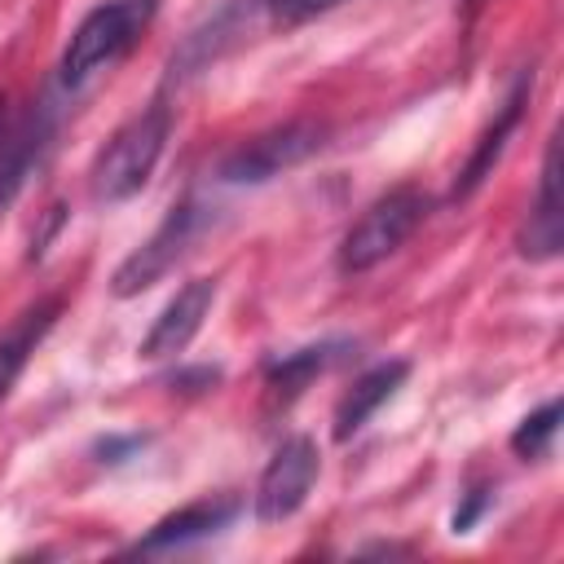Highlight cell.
I'll return each mask as SVG.
<instances>
[{
    "mask_svg": "<svg viewBox=\"0 0 564 564\" xmlns=\"http://www.w3.org/2000/svg\"><path fill=\"white\" fill-rule=\"evenodd\" d=\"M167 132H172V110H167V101H150L145 110H137V115L101 145V154H97V163H93V194H97L101 203H123V198H132V194L150 181V172H154V163H159V154H163V145H167Z\"/></svg>",
    "mask_w": 564,
    "mask_h": 564,
    "instance_id": "obj_1",
    "label": "cell"
},
{
    "mask_svg": "<svg viewBox=\"0 0 564 564\" xmlns=\"http://www.w3.org/2000/svg\"><path fill=\"white\" fill-rule=\"evenodd\" d=\"M159 0H106L97 4L70 35L66 53H62V84H84L97 70H106L110 62H119L154 22Z\"/></svg>",
    "mask_w": 564,
    "mask_h": 564,
    "instance_id": "obj_2",
    "label": "cell"
},
{
    "mask_svg": "<svg viewBox=\"0 0 564 564\" xmlns=\"http://www.w3.org/2000/svg\"><path fill=\"white\" fill-rule=\"evenodd\" d=\"M427 216V194L414 185H397L388 194H379L344 234L339 242V269L344 273H366L379 260H388Z\"/></svg>",
    "mask_w": 564,
    "mask_h": 564,
    "instance_id": "obj_3",
    "label": "cell"
},
{
    "mask_svg": "<svg viewBox=\"0 0 564 564\" xmlns=\"http://www.w3.org/2000/svg\"><path fill=\"white\" fill-rule=\"evenodd\" d=\"M322 137L326 128L317 119H291L282 128H269L251 141H242L225 163H220V176L234 181V185H260V181H273L282 176L286 167L304 163L308 154L322 150Z\"/></svg>",
    "mask_w": 564,
    "mask_h": 564,
    "instance_id": "obj_4",
    "label": "cell"
},
{
    "mask_svg": "<svg viewBox=\"0 0 564 564\" xmlns=\"http://www.w3.org/2000/svg\"><path fill=\"white\" fill-rule=\"evenodd\" d=\"M194 225H198V203H194V198L176 203V207L163 216V225L115 269L110 291H115L119 300H128V295H141L145 286H154V282L185 256V247H189V238H194Z\"/></svg>",
    "mask_w": 564,
    "mask_h": 564,
    "instance_id": "obj_5",
    "label": "cell"
},
{
    "mask_svg": "<svg viewBox=\"0 0 564 564\" xmlns=\"http://www.w3.org/2000/svg\"><path fill=\"white\" fill-rule=\"evenodd\" d=\"M317 480V445L308 436H291L273 449V458L264 463L260 471V485H256V516L264 524H278L286 516H295L308 498Z\"/></svg>",
    "mask_w": 564,
    "mask_h": 564,
    "instance_id": "obj_6",
    "label": "cell"
},
{
    "mask_svg": "<svg viewBox=\"0 0 564 564\" xmlns=\"http://www.w3.org/2000/svg\"><path fill=\"white\" fill-rule=\"evenodd\" d=\"M212 304H216V278H189V282L163 304V313L154 317V326L145 330L141 357L163 361V357L185 352L189 339L203 330V317L212 313Z\"/></svg>",
    "mask_w": 564,
    "mask_h": 564,
    "instance_id": "obj_7",
    "label": "cell"
},
{
    "mask_svg": "<svg viewBox=\"0 0 564 564\" xmlns=\"http://www.w3.org/2000/svg\"><path fill=\"white\" fill-rule=\"evenodd\" d=\"M564 242V198H560V132H551L546 141V159H542V185H538V203L533 216L520 234V251L533 260H551L560 256Z\"/></svg>",
    "mask_w": 564,
    "mask_h": 564,
    "instance_id": "obj_8",
    "label": "cell"
},
{
    "mask_svg": "<svg viewBox=\"0 0 564 564\" xmlns=\"http://www.w3.org/2000/svg\"><path fill=\"white\" fill-rule=\"evenodd\" d=\"M405 375H410V361H379V366H370L361 379H352V388L339 397V405H335V441H348V436H357L366 423H370V414L405 383Z\"/></svg>",
    "mask_w": 564,
    "mask_h": 564,
    "instance_id": "obj_9",
    "label": "cell"
},
{
    "mask_svg": "<svg viewBox=\"0 0 564 564\" xmlns=\"http://www.w3.org/2000/svg\"><path fill=\"white\" fill-rule=\"evenodd\" d=\"M529 88H533V75H529V79H520V84L507 93V101L498 106L494 123L480 132V141H476V150H471V159L463 163V172H458V181H454V198H467V194H471V189L494 172V163H498V154H502L507 137L516 132V123H520V115H524Z\"/></svg>",
    "mask_w": 564,
    "mask_h": 564,
    "instance_id": "obj_10",
    "label": "cell"
},
{
    "mask_svg": "<svg viewBox=\"0 0 564 564\" xmlns=\"http://www.w3.org/2000/svg\"><path fill=\"white\" fill-rule=\"evenodd\" d=\"M229 516H234V502H189V507L163 516V520L137 542V551H163V546L198 542V538L216 533L220 524H229Z\"/></svg>",
    "mask_w": 564,
    "mask_h": 564,
    "instance_id": "obj_11",
    "label": "cell"
},
{
    "mask_svg": "<svg viewBox=\"0 0 564 564\" xmlns=\"http://www.w3.org/2000/svg\"><path fill=\"white\" fill-rule=\"evenodd\" d=\"M53 317H57V300H44V304L26 308V313L0 335V401L9 397V388H13V379L22 375L26 357H31V352L40 348V339L48 335Z\"/></svg>",
    "mask_w": 564,
    "mask_h": 564,
    "instance_id": "obj_12",
    "label": "cell"
},
{
    "mask_svg": "<svg viewBox=\"0 0 564 564\" xmlns=\"http://www.w3.org/2000/svg\"><path fill=\"white\" fill-rule=\"evenodd\" d=\"M339 344H317V348H300V352H286V357H278V361H269V388L273 392H300L313 375H322L339 352H335Z\"/></svg>",
    "mask_w": 564,
    "mask_h": 564,
    "instance_id": "obj_13",
    "label": "cell"
},
{
    "mask_svg": "<svg viewBox=\"0 0 564 564\" xmlns=\"http://www.w3.org/2000/svg\"><path fill=\"white\" fill-rule=\"evenodd\" d=\"M555 432H560V397H551L546 405H538V410L511 432V449H516L520 458H542V454L551 449Z\"/></svg>",
    "mask_w": 564,
    "mask_h": 564,
    "instance_id": "obj_14",
    "label": "cell"
},
{
    "mask_svg": "<svg viewBox=\"0 0 564 564\" xmlns=\"http://www.w3.org/2000/svg\"><path fill=\"white\" fill-rule=\"evenodd\" d=\"M485 507H489V498H485L480 489H471V494H467V502H463V507L454 511V533H467V529L476 524V516H480Z\"/></svg>",
    "mask_w": 564,
    "mask_h": 564,
    "instance_id": "obj_15",
    "label": "cell"
},
{
    "mask_svg": "<svg viewBox=\"0 0 564 564\" xmlns=\"http://www.w3.org/2000/svg\"><path fill=\"white\" fill-rule=\"evenodd\" d=\"M339 0H282L278 4V13L286 18V22H300V18H313V13H322V9H335Z\"/></svg>",
    "mask_w": 564,
    "mask_h": 564,
    "instance_id": "obj_16",
    "label": "cell"
}]
</instances>
